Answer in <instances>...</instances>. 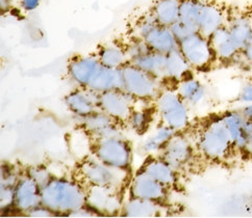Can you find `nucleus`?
<instances>
[{"label":"nucleus","mask_w":252,"mask_h":218,"mask_svg":"<svg viewBox=\"0 0 252 218\" xmlns=\"http://www.w3.org/2000/svg\"><path fill=\"white\" fill-rule=\"evenodd\" d=\"M86 190L77 182L52 178L41 188V205L55 214L71 215L86 207Z\"/></svg>","instance_id":"nucleus-1"},{"label":"nucleus","mask_w":252,"mask_h":218,"mask_svg":"<svg viewBox=\"0 0 252 218\" xmlns=\"http://www.w3.org/2000/svg\"><path fill=\"white\" fill-rule=\"evenodd\" d=\"M78 175L88 186L121 189L127 180V170L105 165L94 156L87 157L79 163Z\"/></svg>","instance_id":"nucleus-2"},{"label":"nucleus","mask_w":252,"mask_h":218,"mask_svg":"<svg viewBox=\"0 0 252 218\" xmlns=\"http://www.w3.org/2000/svg\"><path fill=\"white\" fill-rule=\"evenodd\" d=\"M93 156L105 165L127 170L131 163V148L121 136L94 138Z\"/></svg>","instance_id":"nucleus-3"},{"label":"nucleus","mask_w":252,"mask_h":218,"mask_svg":"<svg viewBox=\"0 0 252 218\" xmlns=\"http://www.w3.org/2000/svg\"><path fill=\"white\" fill-rule=\"evenodd\" d=\"M138 39L145 42L151 50L168 54L178 48V43L170 27L158 24L151 14L137 24Z\"/></svg>","instance_id":"nucleus-4"},{"label":"nucleus","mask_w":252,"mask_h":218,"mask_svg":"<svg viewBox=\"0 0 252 218\" xmlns=\"http://www.w3.org/2000/svg\"><path fill=\"white\" fill-rule=\"evenodd\" d=\"M124 90L136 99L147 100L158 95V82L157 77L146 71L128 62L121 68Z\"/></svg>","instance_id":"nucleus-5"},{"label":"nucleus","mask_w":252,"mask_h":218,"mask_svg":"<svg viewBox=\"0 0 252 218\" xmlns=\"http://www.w3.org/2000/svg\"><path fill=\"white\" fill-rule=\"evenodd\" d=\"M232 139L222 117L209 125L199 138V148L206 157L220 159L227 155Z\"/></svg>","instance_id":"nucleus-6"},{"label":"nucleus","mask_w":252,"mask_h":218,"mask_svg":"<svg viewBox=\"0 0 252 218\" xmlns=\"http://www.w3.org/2000/svg\"><path fill=\"white\" fill-rule=\"evenodd\" d=\"M158 109L165 125L176 132L185 129L189 124L185 101L178 94L173 92L160 94L158 98Z\"/></svg>","instance_id":"nucleus-7"},{"label":"nucleus","mask_w":252,"mask_h":218,"mask_svg":"<svg viewBox=\"0 0 252 218\" xmlns=\"http://www.w3.org/2000/svg\"><path fill=\"white\" fill-rule=\"evenodd\" d=\"M178 48L184 54L191 68L203 69L208 67L216 57L210 40L199 32L178 43Z\"/></svg>","instance_id":"nucleus-8"},{"label":"nucleus","mask_w":252,"mask_h":218,"mask_svg":"<svg viewBox=\"0 0 252 218\" xmlns=\"http://www.w3.org/2000/svg\"><path fill=\"white\" fill-rule=\"evenodd\" d=\"M87 204L89 209H92L95 213L103 215H115L122 211L121 196L119 189L89 186L86 190Z\"/></svg>","instance_id":"nucleus-9"},{"label":"nucleus","mask_w":252,"mask_h":218,"mask_svg":"<svg viewBox=\"0 0 252 218\" xmlns=\"http://www.w3.org/2000/svg\"><path fill=\"white\" fill-rule=\"evenodd\" d=\"M134 97L124 89H113L99 94V108L117 121H128L132 111Z\"/></svg>","instance_id":"nucleus-10"},{"label":"nucleus","mask_w":252,"mask_h":218,"mask_svg":"<svg viewBox=\"0 0 252 218\" xmlns=\"http://www.w3.org/2000/svg\"><path fill=\"white\" fill-rule=\"evenodd\" d=\"M169 188L140 170L131 180L130 196L149 201L164 202L168 196Z\"/></svg>","instance_id":"nucleus-11"},{"label":"nucleus","mask_w":252,"mask_h":218,"mask_svg":"<svg viewBox=\"0 0 252 218\" xmlns=\"http://www.w3.org/2000/svg\"><path fill=\"white\" fill-rule=\"evenodd\" d=\"M41 205V188L28 175L19 178L14 191L13 207L28 214Z\"/></svg>","instance_id":"nucleus-12"},{"label":"nucleus","mask_w":252,"mask_h":218,"mask_svg":"<svg viewBox=\"0 0 252 218\" xmlns=\"http://www.w3.org/2000/svg\"><path fill=\"white\" fill-rule=\"evenodd\" d=\"M65 103L72 113L83 117V119L100 110L99 94L87 87L79 88L70 93L65 98Z\"/></svg>","instance_id":"nucleus-13"},{"label":"nucleus","mask_w":252,"mask_h":218,"mask_svg":"<svg viewBox=\"0 0 252 218\" xmlns=\"http://www.w3.org/2000/svg\"><path fill=\"white\" fill-rule=\"evenodd\" d=\"M101 67L97 56H77L69 62L68 74L75 83L88 87Z\"/></svg>","instance_id":"nucleus-14"},{"label":"nucleus","mask_w":252,"mask_h":218,"mask_svg":"<svg viewBox=\"0 0 252 218\" xmlns=\"http://www.w3.org/2000/svg\"><path fill=\"white\" fill-rule=\"evenodd\" d=\"M117 120L105 112L98 110L84 117L83 127L87 133L91 134L94 138L121 136L116 126Z\"/></svg>","instance_id":"nucleus-15"},{"label":"nucleus","mask_w":252,"mask_h":218,"mask_svg":"<svg viewBox=\"0 0 252 218\" xmlns=\"http://www.w3.org/2000/svg\"><path fill=\"white\" fill-rule=\"evenodd\" d=\"M192 157V148L186 138L175 134L171 140L166 144L163 150L161 158L178 170L186 166Z\"/></svg>","instance_id":"nucleus-16"},{"label":"nucleus","mask_w":252,"mask_h":218,"mask_svg":"<svg viewBox=\"0 0 252 218\" xmlns=\"http://www.w3.org/2000/svg\"><path fill=\"white\" fill-rule=\"evenodd\" d=\"M87 88L94 90L97 94L113 89H124L122 70L102 66Z\"/></svg>","instance_id":"nucleus-17"},{"label":"nucleus","mask_w":252,"mask_h":218,"mask_svg":"<svg viewBox=\"0 0 252 218\" xmlns=\"http://www.w3.org/2000/svg\"><path fill=\"white\" fill-rule=\"evenodd\" d=\"M211 46L215 53V56L223 60L232 59L238 55L241 51L233 43L228 26H222L218 30H216L210 38Z\"/></svg>","instance_id":"nucleus-18"},{"label":"nucleus","mask_w":252,"mask_h":218,"mask_svg":"<svg viewBox=\"0 0 252 218\" xmlns=\"http://www.w3.org/2000/svg\"><path fill=\"white\" fill-rule=\"evenodd\" d=\"M224 21L225 13L223 8L217 3L205 1L201 12L198 32L209 39L216 30L224 26Z\"/></svg>","instance_id":"nucleus-19"},{"label":"nucleus","mask_w":252,"mask_h":218,"mask_svg":"<svg viewBox=\"0 0 252 218\" xmlns=\"http://www.w3.org/2000/svg\"><path fill=\"white\" fill-rule=\"evenodd\" d=\"M140 170L144 171L168 188L176 184V170L161 157L147 160Z\"/></svg>","instance_id":"nucleus-20"},{"label":"nucleus","mask_w":252,"mask_h":218,"mask_svg":"<svg viewBox=\"0 0 252 218\" xmlns=\"http://www.w3.org/2000/svg\"><path fill=\"white\" fill-rule=\"evenodd\" d=\"M121 213L128 217H157L163 214V206L159 202L131 197Z\"/></svg>","instance_id":"nucleus-21"},{"label":"nucleus","mask_w":252,"mask_h":218,"mask_svg":"<svg viewBox=\"0 0 252 218\" xmlns=\"http://www.w3.org/2000/svg\"><path fill=\"white\" fill-rule=\"evenodd\" d=\"M179 4L181 0H157L150 14L158 24L171 27L179 19Z\"/></svg>","instance_id":"nucleus-22"},{"label":"nucleus","mask_w":252,"mask_h":218,"mask_svg":"<svg viewBox=\"0 0 252 218\" xmlns=\"http://www.w3.org/2000/svg\"><path fill=\"white\" fill-rule=\"evenodd\" d=\"M129 62L146 71L157 78L166 77V54L150 50L149 52L136 57Z\"/></svg>","instance_id":"nucleus-23"},{"label":"nucleus","mask_w":252,"mask_h":218,"mask_svg":"<svg viewBox=\"0 0 252 218\" xmlns=\"http://www.w3.org/2000/svg\"><path fill=\"white\" fill-rule=\"evenodd\" d=\"M230 36L240 51L244 49L252 39V22L248 17H238L229 24Z\"/></svg>","instance_id":"nucleus-24"},{"label":"nucleus","mask_w":252,"mask_h":218,"mask_svg":"<svg viewBox=\"0 0 252 218\" xmlns=\"http://www.w3.org/2000/svg\"><path fill=\"white\" fill-rule=\"evenodd\" d=\"M191 66L179 48L166 54V77L182 81L187 78Z\"/></svg>","instance_id":"nucleus-25"},{"label":"nucleus","mask_w":252,"mask_h":218,"mask_svg":"<svg viewBox=\"0 0 252 218\" xmlns=\"http://www.w3.org/2000/svg\"><path fill=\"white\" fill-rule=\"evenodd\" d=\"M204 2L203 0H181L178 21L192 27L196 31L199 30V21Z\"/></svg>","instance_id":"nucleus-26"},{"label":"nucleus","mask_w":252,"mask_h":218,"mask_svg":"<svg viewBox=\"0 0 252 218\" xmlns=\"http://www.w3.org/2000/svg\"><path fill=\"white\" fill-rule=\"evenodd\" d=\"M97 57L101 65L107 68L121 69L129 62L125 49L117 46V45H106L98 51Z\"/></svg>","instance_id":"nucleus-27"},{"label":"nucleus","mask_w":252,"mask_h":218,"mask_svg":"<svg viewBox=\"0 0 252 218\" xmlns=\"http://www.w3.org/2000/svg\"><path fill=\"white\" fill-rule=\"evenodd\" d=\"M222 120L226 125L227 129L230 133L232 142L241 150H246L247 139L245 137L243 126H244L245 119L244 116L239 112H227L222 116Z\"/></svg>","instance_id":"nucleus-28"},{"label":"nucleus","mask_w":252,"mask_h":218,"mask_svg":"<svg viewBox=\"0 0 252 218\" xmlns=\"http://www.w3.org/2000/svg\"><path fill=\"white\" fill-rule=\"evenodd\" d=\"M178 95L185 102L196 105L201 102L205 97V88L198 80L186 78L178 85Z\"/></svg>","instance_id":"nucleus-29"},{"label":"nucleus","mask_w":252,"mask_h":218,"mask_svg":"<svg viewBox=\"0 0 252 218\" xmlns=\"http://www.w3.org/2000/svg\"><path fill=\"white\" fill-rule=\"evenodd\" d=\"M176 134V131L168 126H163L158 128L154 135H151L143 145V150L147 153H154L157 151H163L166 144Z\"/></svg>","instance_id":"nucleus-30"},{"label":"nucleus","mask_w":252,"mask_h":218,"mask_svg":"<svg viewBox=\"0 0 252 218\" xmlns=\"http://www.w3.org/2000/svg\"><path fill=\"white\" fill-rule=\"evenodd\" d=\"M128 123L134 131L138 133H143L147 129L149 125L148 113L145 111H132L128 119Z\"/></svg>","instance_id":"nucleus-31"},{"label":"nucleus","mask_w":252,"mask_h":218,"mask_svg":"<svg viewBox=\"0 0 252 218\" xmlns=\"http://www.w3.org/2000/svg\"><path fill=\"white\" fill-rule=\"evenodd\" d=\"M28 176L32 178L35 183L40 186V188L44 187L53 178L46 168L43 166H38V165L32 166L28 170Z\"/></svg>","instance_id":"nucleus-32"},{"label":"nucleus","mask_w":252,"mask_h":218,"mask_svg":"<svg viewBox=\"0 0 252 218\" xmlns=\"http://www.w3.org/2000/svg\"><path fill=\"white\" fill-rule=\"evenodd\" d=\"M170 28H171V30H172L177 43L182 42L183 40L189 38L190 35L198 32L195 29H193L192 27L186 25L185 23H183L181 21H177L176 23H174L172 26L170 27Z\"/></svg>","instance_id":"nucleus-33"},{"label":"nucleus","mask_w":252,"mask_h":218,"mask_svg":"<svg viewBox=\"0 0 252 218\" xmlns=\"http://www.w3.org/2000/svg\"><path fill=\"white\" fill-rule=\"evenodd\" d=\"M239 99L242 102H252V84H247L242 89Z\"/></svg>","instance_id":"nucleus-34"},{"label":"nucleus","mask_w":252,"mask_h":218,"mask_svg":"<svg viewBox=\"0 0 252 218\" xmlns=\"http://www.w3.org/2000/svg\"><path fill=\"white\" fill-rule=\"evenodd\" d=\"M40 1L41 0H22L21 5L23 7V10L31 12V11L35 10V8L39 6Z\"/></svg>","instance_id":"nucleus-35"},{"label":"nucleus","mask_w":252,"mask_h":218,"mask_svg":"<svg viewBox=\"0 0 252 218\" xmlns=\"http://www.w3.org/2000/svg\"><path fill=\"white\" fill-rule=\"evenodd\" d=\"M241 52L243 54V56H244V58L252 65V42H250Z\"/></svg>","instance_id":"nucleus-36"},{"label":"nucleus","mask_w":252,"mask_h":218,"mask_svg":"<svg viewBox=\"0 0 252 218\" xmlns=\"http://www.w3.org/2000/svg\"><path fill=\"white\" fill-rule=\"evenodd\" d=\"M242 115L244 116V119L246 121H250L252 122V105H248L246 106L242 111Z\"/></svg>","instance_id":"nucleus-37"},{"label":"nucleus","mask_w":252,"mask_h":218,"mask_svg":"<svg viewBox=\"0 0 252 218\" xmlns=\"http://www.w3.org/2000/svg\"><path fill=\"white\" fill-rule=\"evenodd\" d=\"M12 2L13 0H0V8H1V12L5 13L6 11L10 10Z\"/></svg>","instance_id":"nucleus-38"},{"label":"nucleus","mask_w":252,"mask_h":218,"mask_svg":"<svg viewBox=\"0 0 252 218\" xmlns=\"http://www.w3.org/2000/svg\"><path fill=\"white\" fill-rule=\"evenodd\" d=\"M249 152H251V153H252V148H251V149H250V151H249Z\"/></svg>","instance_id":"nucleus-39"},{"label":"nucleus","mask_w":252,"mask_h":218,"mask_svg":"<svg viewBox=\"0 0 252 218\" xmlns=\"http://www.w3.org/2000/svg\"><path fill=\"white\" fill-rule=\"evenodd\" d=\"M251 42H252V39H251Z\"/></svg>","instance_id":"nucleus-40"}]
</instances>
